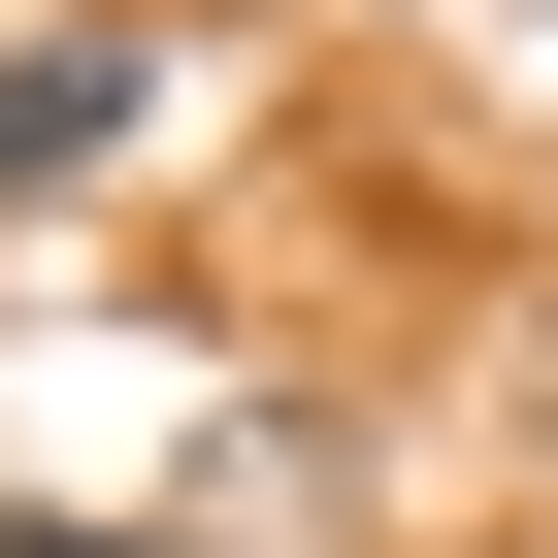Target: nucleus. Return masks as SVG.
I'll list each match as a JSON object with an SVG mask.
<instances>
[{"label":"nucleus","mask_w":558,"mask_h":558,"mask_svg":"<svg viewBox=\"0 0 558 558\" xmlns=\"http://www.w3.org/2000/svg\"><path fill=\"white\" fill-rule=\"evenodd\" d=\"M132 132H165V34H132V0L0 66V197H66V165H132Z\"/></svg>","instance_id":"nucleus-1"},{"label":"nucleus","mask_w":558,"mask_h":558,"mask_svg":"<svg viewBox=\"0 0 558 558\" xmlns=\"http://www.w3.org/2000/svg\"><path fill=\"white\" fill-rule=\"evenodd\" d=\"M0 558H132V525H99V493H34V525H0Z\"/></svg>","instance_id":"nucleus-2"}]
</instances>
